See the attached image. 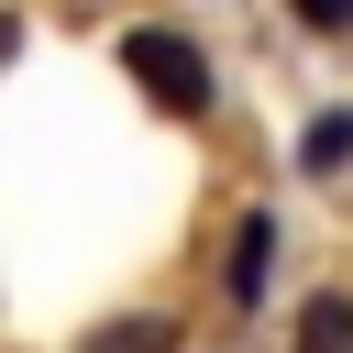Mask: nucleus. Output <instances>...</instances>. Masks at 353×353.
Masks as SVG:
<instances>
[{"label": "nucleus", "instance_id": "obj_1", "mask_svg": "<svg viewBox=\"0 0 353 353\" xmlns=\"http://www.w3.org/2000/svg\"><path fill=\"white\" fill-rule=\"evenodd\" d=\"M121 66H132V88H143L165 121H210V110H221L210 44H199V33H176V22H132V33H121Z\"/></svg>", "mask_w": 353, "mask_h": 353}, {"label": "nucleus", "instance_id": "obj_2", "mask_svg": "<svg viewBox=\"0 0 353 353\" xmlns=\"http://www.w3.org/2000/svg\"><path fill=\"white\" fill-rule=\"evenodd\" d=\"M265 276H276V210H243V221H232V265H221V298H232V309H254V298H265Z\"/></svg>", "mask_w": 353, "mask_h": 353}, {"label": "nucleus", "instance_id": "obj_3", "mask_svg": "<svg viewBox=\"0 0 353 353\" xmlns=\"http://www.w3.org/2000/svg\"><path fill=\"white\" fill-rule=\"evenodd\" d=\"M77 353H188V320L176 309H121V320H88Z\"/></svg>", "mask_w": 353, "mask_h": 353}, {"label": "nucleus", "instance_id": "obj_4", "mask_svg": "<svg viewBox=\"0 0 353 353\" xmlns=\"http://www.w3.org/2000/svg\"><path fill=\"white\" fill-rule=\"evenodd\" d=\"M298 353H353V287L298 298Z\"/></svg>", "mask_w": 353, "mask_h": 353}, {"label": "nucleus", "instance_id": "obj_5", "mask_svg": "<svg viewBox=\"0 0 353 353\" xmlns=\"http://www.w3.org/2000/svg\"><path fill=\"white\" fill-rule=\"evenodd\" d=\"M298 165H309V176H331V165H353V110H320V121L298 132Z\"/></svg>", "mask_w": 353, "mask_h": 353}, {"label": "nucleus", "instance_id": "obj_6", "mask_svg": "<svg viewBox=\"0 0 353 353\" xmlns=\"http://www.w3.org/2000/svg\"><path fill=\"white\" fill-rule=\"evenodd\" d=\"M298 22L309 33H353V0H298Z\"/></svg>", "mask_w": 353, "mask_h": 353}, {"label": "nucleus", "instance_id": "obj_7", "mask_svg": "<svg viewBox=\"0 0 353 353\" xmlns=\"http://www.w3.org/2000/svg\"><path fill=\"white\" fill-rule=\"evenodd\" d=\"M11 55H22V11H0V66H11Z\"/></svg>", "mask_w": 353, "mask_h": 353}]
</instances>
